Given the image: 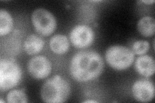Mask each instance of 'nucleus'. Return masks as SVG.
<instances>
[{
  "label": "nucleus",
  "mask_w": 155,
  "mask_h": 103,
  "mask_svg": "<svg viewBox=\"0 0 155 103\" xmlns=\"http://www.w3.org/2000/svg\"><path fill=\"white\" fill-rule=\"evenodd\" d=\"M134 99L143 102L151 101L154 96V86L149 79H140L134 82L132 88Z\"/></svg>",
  "instance_id": "nucleus-8"
},
{
  "label": "nucleus",
  "mask_w": 155,
  "mask_h": 103,
  "mask_svg": "<svg viewBox=\"0 0 155 103\" xmlns=\"http://www.w3.org/2000/svg\"><path fill=\"white\" fill-rule=\"evenodd\" d=\"M133 52L137 55L145 54L149 49V43L146 41H137L133 45Z\"/></svg>",
  "instance_id": "nucleus-15"
},
{
  "label": "nucleus",
  "mask_w": 155,
  "mask_h": 103,
  "mask_svg": "<svg viewBox=\"0 0 155 103\" xmlns=\"http://www.w3.org/2000/svg\"><path fill=\"white\" fill-rule=\"evenodd\" d=\"M13 27V19L7 11L1 9L0 11V35H7L11 32Z\"/></svg>",
  "instance_id": "nucleus-13"
},
{
  "label": "nucleus",
  "mask_w": 155,
  "mask_h": 103,
  "mask_svg": "<svg viewBox=\"0 0 155 103\" xmlns=\"http://www.w3.org/2000/svg\"><path fill=\"white\" fill-rule=\"evenodd\" d=\"M104 63L101 56L94 51H81L76 53L70 64L71 75L77 81L94 80L102 73Z\"/></svg>",
  "instance_id": "nucleus-1"
},
{
  "label": "nucleus",
  "mask_w": 155,
  "mask_h": 103,
  "mask_svg": "<svg viewBox=\"0 0 155 103\" xmlns=\"http://www.w3.org/2000/svg\"><path fill=\"white\" fill-rule=\"evenodd\" d=\"M138 30L145 37L153 36L155 32L154 19L150 16L142 18L138 23Z\"/></svg>",
  "instance_id": "nucleus-12"
},
{
  "label": "nucleus",
  "mask_w": 155,
  "mask_h": 103,
  "mask_svg": "<svg viewBox=\"0 0 155 103\" xmlns=\"http://www.w3.org/2000/svg\"><path fill=\"white\" fill-rule=\"evenodd\" d=\"M22 72L16 61L3 59L0 61V90L7 91L16 86L21 79Z\"/></svg>",
  "instance_id": "nucleus-3"
},
{
  "label": "nucleus",
  "mask_w": 155,
  "mask_h": 103,
  "mask_svg": "<svg viewBox=\"0 0 155 103\" xmlns=\"http://www.w3.org/2000/svg\"><path fill=\"white\" fill-rule=\"evenodd\" d=\"M28 72L33 78L45 79L51 73L52 67L50 61L43 56L32 57L28 63Z\"/></svg>",
  "instance_id": "nucleus-7"
},
{
  "label": "nucleus",
  "mask_w": 155,
  "mask_h": 103,
  "mask_svg": "<svg viewBox=\"0 0 155 103\" xmlns=\"http://www.w3.org/2000/svg\"><path fill=\"white\" fill-rule=\"evenodd\" d=\"M32 21L36 32L43 36L51 35L56 27L55 18L45 8L35 10L32 15Z\"/></svg>",
  "instance_id": "nucleus-5"
},
{
  "label": "nucleus",
  "mask_w": 155,
  "mask_h": 103,
  "mask_svg": "<svg viewBox=\"0 0 155 103\" xmlns=\"http://www.w3.org/2000/svg\"><path fill=\"white\" fill-rule=\"evenodd\" d=\"M84 102H88V103H89V102H98V101H94V100H87V101H84Z\"/></svg>",
  "instance_id": "nucleus-17"
},
{
  "label": "nucleus",
  "mask_w": 155,
  "mask_h": 103,
  "mask_svg": "<svg viewBox=\"0 0 155 103\" xmlns=\"http://www.w3.org/2000/svg\"><path fill=\"white\" fill-rule=\"evenodd\" d=\"M107 62L113 68L123 70L132 65L134 60V53L129 48L120 45L110 47L105 53Z\"/></svg>",
  "instance_id": "nucleus-4"
},
{
  "label": "nucleus",
  "mask_w": 155,
  "mask_h": 103,
  "mask_svg": "<svg viewBox=\"0 0 155 103\" xmlns=\"http://www.w3.org/2000/svg\"><path fill=\"white\" fill-rule=\"evenodd\" d=\"M7 102L9 103H25L28 102V98L25 92L20 90H13L8 92L7 96Z\"/></svg>",
  "instance_id": "nucleus-14"
},
{
  "label": "nucleus",
  "mask_w": 155,
  "mask_h": 103,
  "mask_svg": "<svg viewBox=\"0 0 155 103\" xmlns=\"http://www.w3.org/2000/svg\"><path fill=\"white\" fill-rule=\"evenodd\" d=\"M142 2L144 3H146V4H151V3H154V1H153V0H151V1H142Z\"/></svg>",
  "instance_id": "nucleus-16"
},
{
  "label": "nucleus",
  "mask_w": 155,
  "mask_h": 103,
  "mask_svg": "<svg viewBox=\"0 0 155 103\" xmlns=\"http://www.w3.org/2000/svg\"><path fill=\"white\" fill-rule=\"evenodd\" d=\"M70 39L76 48H85L93 43L94 33L90 27L85 24H78L71 31Z\"/></svg>",
  "instance_id": "nucleus-6"
},
{
  "label": "nucleus",
  "mask_w": 155,
  "mask_h": 103,
  "mask_svg": "<svg viewBox=\"0 0 155 103\" xmlns=\"http://www.w3.org/2000/svg\"><path fill=\"white\" fill-rule=\"evenodd\" d=\"M135 69L144 77H150L154 74L155 63L154 59L147 55L140 56L135 62Z\"/></svg>",
  "instance_id": "nucleus-9"
},
{
  "label": "nucleus",
  "mask_w": 155,
  "mask_h": 103,
  "mask_svg": "<svg viewBox=\"0 0 155 103\" xmlns=\"http://www.w3.org/2000/svg\"><path fill=\"white\" fill-rule=\"evenodd\" d=\"M44 47V41L35 34L28 36L24 43V48L28 55H35L40 52Z\"/></svg>",
  "instance_id": "nucleus-10"
},
{
  "label": "nucleus",
  "mask_w": 155,
  "mask_h": 103,
  "mask_svg": "<svg viewBox=\"0 0 155 103\" xmlns=\"http://www.w3.org/2000/svg\"><path fill=\"white\" fill-rule=\"evenodd\" d=\"M50 48L53 52L57 54H64L69 50V40L65 36L57 34L51 39Z\"/></svg>",
  "instance_id": "nucleus-11"
},
{
  "label": "nucleus",
  "mask_w": 155,
  "mask_h": 103,
  "mask_svg": "<svg viewBox=\"0 0 155 103\" xmlns=\"http://www.w3.org/2000/svg\"><path fill=\"white\" fill-rule=\"evenodd\" d=\"M1 102H4L3 100H2V99H1Z\"/></svg>",
  "instance_id": "nucleus-18"
},
{
  "label": "nucleus",
  "mask_w": 155,
  "mask_h": 103,
  "mask_svg": "<svg viewBox=\"0 0 155 103\" xmlns=\"http://www.w3.org/2000/svg\"><path fill=\"white\" fill-rule=\"evenodd\" d=\"M70 93L69 82L60 76L56 75L47 79L43 85L41 97L45 102L60 103L67 100Z\"/></svg>",
  "instance_id": "nucleus-2"
}]
</instances>
